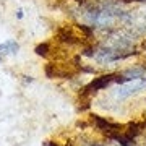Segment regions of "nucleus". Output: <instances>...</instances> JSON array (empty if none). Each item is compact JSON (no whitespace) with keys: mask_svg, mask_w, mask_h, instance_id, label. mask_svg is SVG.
I'll return each instance as SVG.
<instances>
[{"mask_svg":"<svg viewBox=\"0 0 146 146\" xmlns=\"http://www.w3.org/2000/svg\"><path fill=\"white\" fill-rule=\"evenodd\" d=\"M141 89H146V80H133V81H127V83L120 84L117 91H115V98L117 99H127V98H130L133 94H136L138 91Z\"/></svg>","mask_w":146,"mask_h":146,"instance_id":"nucleus-1","label":"nucleus"},{"mask_svg":"<svg viewBox=\"0 0 146 146\" xmlns=\"http://www.w3.org/2000/svg\"><path fill=\"white\" fill-rule=\"evenodd\" d=\"M20 50V44L16 41H5L0 44V55H16Z\"/></svg>","mask_w":146,"mask_h":146,"instance_id":"nucleus-3","label":"nucleus"},{"mask_svg":"<svg viewBox=\"0 0 146 146\" xmlns=\"http://www.w3.org/2000/svg\"><path fill=\"white\" fill-rule=\"evenodd\" d=\"M122 2H127V3H130V2H146V0H122Z\"/></svg>","mask_w":146,"mask_h":146,"instance_id":"nucleus-8","label":"nucleus"},{"mask_svg":"<svg viewBox=\"0 0 146 146\" xmlns=\"http://www.w3.org/2000/svg\"><path fill=\"white\" fill-rule=\"evenodd\" d=\"M57 37L60 39L62 42H67V44H75V39L76 37L72 34V31L68 29V28H62V29H58V33H57Z\"/></svg>","mask_w":146,"mask_h":146,"instance_id":"nucleus-4","label":"nucleus"},{"mask_svg":"<svg viewBox=\"0 0 146 146\" xmlns=\"http://www.w3.org/2000/svg\"><path fill=\"white\" fill-rule=\"evenodd\" d=\"M34 52H36L39 57H47V54H49V44H47V42L37 44L36 49H34Z\"/></svg>","mask_w":146,"mask_h":146,"instance_id":"nucleus-5","label":"nucleus"},{"mask_svg":"<svg viewBox=\"0 0 146 146\" xmlns=\"http://www.w3.org/2000/svg\"><path fill=\"white\" fill-rule=\"evenodd\" d=\"M115 76H117V73H107V75H102V76L94 78L93 81L84 88V93H96V91H99V89L107 88L110 83H114Z\"/></svg>","mask_w":146,"mask_h":146,"instance_id":"nucleus-2","label":"nucleus"},{"mask_svg":"<svg viewBox=\"0 0 146 146\" xmlns=\"http://www.w3.org/2000/svg\"><path fill=\"white\" fill-rule=\"evenodd\" d=\"M44 146H57V145H52L50 141H46V143H44Z\"/></svg>","mask_w":146,"mask_h":146,"instance_id":"nucleus-9","label":"nucleus"},{"mask_svg":"<svg viewBox=\"0 0 146 146\" xmlns=\"http://www.w3.org/2000/svg\"><path fill=\"white\" fill-rule=\"evenodd\" d=\"M78 28L84 33V34H88V36L89 34H93V31H94V28H88L86 25H78Z\"/></svg>","mask_w":146,"mask_h":146,"instance_id":"nucleus-6","label":"nucleus"},{"mask_svg":"<svg viewBox=\"0 0 146 146\" xmlns=\"http://www.w3.org/2000/svg\"><path fill=\"white\" fill-rule=\"evenodd\" d=\"M75 2H78V3H83L84 0H75Z\"/></svg>","mask_w":146,"mask_h":146,"instance_id":"nucleus-10","label":"nucleus"},{"mask_svg":"<svg viewBox=\"0 0 146 146\" xmlns=\"http://www.w3.org/2000/svg\"><path fill=\"white\" fill-rule=\"evenodd\" d=\"M16 18H18V20H21V18H23V10H18V11H16Z\"/></svg>","mask_w":146,"mask_h":146,"instance_id":"nucleus-7","label":"nucleus"}]
</instances>
